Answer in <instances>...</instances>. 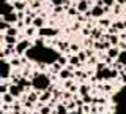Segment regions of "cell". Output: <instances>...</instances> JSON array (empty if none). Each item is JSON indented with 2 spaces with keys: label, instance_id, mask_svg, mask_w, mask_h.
Returning <instances> with one entry per match:
<instances>
[{
  "label": "cell",
  "instance_id": "cell-1",
  "mask_svg": "<svg viewBox=\"0 0 126 114\" xmlns=\"http://www.w3.org/2000/svg\"><path fill=\"white\" fill-rule=\"evenodd\" d=\"M32 86H33V89L38 90V92L47 90L50 87V78L44 73H35L33 78H32Z\"/></svg>",
  "mask_w": 126,
  "mask_h": 114
},
{
  "label": "cell",
  "instance_id": "cell-2",
  "mask_svg": "<svg viewBox=\"0 0 126 114\" xmlns=\"http://www.w3.org/2000/svg\"><path fill=\"white\" fill-rule=\"evenodd\" d=\"M118 76V71L115 68L110 70V68H102V70H96V79H113V78Z\"/></svg>",
  "mask_w": 126,
  "mask_h": 114
},
{
  "label": "cell",
  "instance_id": "cell-3",
  "mask_svg": "<svg viewBox=\"0 0 126 114\" xmlns=\"http://www.w3.org/2000/svg\"><path fill=\"white\" fill-rule=\"evenodd\" d=\"M32 46H33V45H32V41H30V40H27V38H25V40H21V41L17 43V45H16V54L22 56V54H25L27 51L32 48Z\"/></svg>",
  "mask_w": 126,
  "mask_h": 114
},
{
  "label": "cell",
  "instance_id": "cell-4",
  "mask_svg": "<svg viewBox=\"0 0 126 114\" xmlns=\"http://www.w3.org/2000/svg\"><path fill=\"white\" fill-rule=\"evenodd\" d=\"M11 65L6 59H2V79H8L11 74Z\"/></svg>",
  "mask_w": 126,
  "mask_h": 114
},
{
  "label": "cell",
  "instance_id": "cell-5",
  "mask_svg": "<svg viewBox=\"0 0 126 114\" xmlns=\"http://www.w3.org/2000/svg\"><path fill=\"white\" fill-rule=\"evenodd\" d=\"M88 6H90V2H88V0H79V2L76 3L77 11H79V13H82V14L87 13V11H90Z\"/></svg>",
  "mask_w": 126,
  "mask_h": 114
},
{
  "label": "cell",
  "instance_id": "cell-6",
  "mask_svg": "<svg viewBox=\"0 0 126 114\" xmlns=\"http://www.w3.org/2000/svg\"><path fill=\"white\" fill-rule=\"evenodd\" d=\"M39 37H57L58 35V30L57 29H46V27H43V29H39Z\"/></svg>",
  "mask_w": 126,
  "mask_h": 114
},
{
  "label": "cell",
  "instance_id": "cell-7",
  "mask_svg": "<svg viewBox=\"0 0 126 114\" xmlns=\"http://www.w3.org/2000/svg\"><path fill=\"white\" fill-rule=\"evenodd\" d=\"M73 68H74L73 65H69V67H66V68H63L62 71L58 73V76H60L62 79H71V76H73Z\"/></svg>",
  "mask_w": 126,
  "mask_h": 114
},
{
  "label": "cell",
  "instance_id": "cell-8",
  "mask_svg": "<svg viewBox=\"0 0 126 114\" xmlns=\"http://www.w3.org/2000/svg\"><path fill=\"white\" fill-rule=\"evenodd\" d=\"M2 18H3V21L10 22L11 25L16 24V22L19 21V16H17V13H16V11H13V13H8V14H5V16H2Z\"/></svg>",
  "mask_w": 126,
  "mask_h": 114
},
{
  "label": "cell",
  "instance_id": "cell-9",
  "mask_svg": "<svg viewBox=\"0 0 126 114\" xmlns=\"http://www.w3.org/2000/svg\"><path fill=\"white\" fill-rule=\"evenodd\" d=\"M50 100H52V93H50L49 89L39 92V101H41V103H49Z\"/></svg>",
  "mask_w": 126,
  "mask_h": 114
},
{
  "label": "cell",
  "instance_id": "cell-10",
  "mask_svg": "<svg viewBox=\"0 0 126 114\" xmlns=\"http://www.w3.org/2000/svg\"><path fill=\"white\" fill-rule=\"evenodd\" d=\"M14 10V3H10V2H3V5H2V16H5V14L8 13H13Z\"/></svg>",
  "mask_w": 126,
  "mask_h": 114
},
{
  "label": "cell",
  "instance_id": "cell-11",
  "mask_svg": "<svg viewBox=\"0 0 126 114\" xmlns=\"http://www.w3.org/2000/svg\"><path fill=\"white\" fill-rule=\"evenodd\" d=\"M104 13L106 11H104V8H102L101 5H96V6H93V8L90 10V14H92L93 18H101Z\"/></svg>",
  "mask_w": 126,
  "mask_h": 114
},
{
  "label": "cell",
  "instance_id": "cell-12",
  "mask_svg": "<svg viewBox=\"0 0 126 114\" xmlns=\"http://www.w3.org/2000/svg\"><path fill=\"white\" fill-rule=\"evenodd\" d=\"M3 41H5V46H16L17 45V37H13V35H6L3 37Z\"/></svg>",
  "mask_w": 126,
  "mask_h": 114
},
{
  "label": "cell",
  "instance_id": "cell-13",
  "mask_svg": "<svg viewBox=\"0 0 126 114\" xmlns=\"http://www.w3.org/2000/svg\"><path fill=\"white\" fill-rule=\"evenodd\" d=\"M106 52H107V56L110 57V59H113V60H115V59H118V56H120V52L121 51L117 48V46H110V48L106 51Z\"/></svg>",
  "mask_w": 126,
  "mask_h": 114
},
{
  "label": "cell",
  "instance_id": "cell-14",
  "mask_svg": "<svg viewBox=\"0 0 126 114\" xmlns=\"http://www.w3.org/2000/svg\"><path fill=\"white\" fill-rule=\"evenodd\" d=\"M10 93H13L16 98H19V97H21L22 93H24V90H22V89H21V87H19V86L14 82V84H11V86H10Z\"/></svg>",
  "mask_w": 126,
  "mask_h": 114
},
{
  "label": "cell",
  "instance_id": "cell-15",
  "mask_svg": "<svg viewBox=\"0 0 126 114\" xmlns=\"http://www.w3.org/2000/svg\"><path fill=\"white\" fill-rule=\"evenodd\" d=\"M14 95L13 93H10V92H6V93H2V103H8V105H13L14 103Z\"/></svg>",
  "mask_w": 126,
  "mask_h": 114
},
{
  "label": "cell",
  "instance_id": "cell-16",
  "mask_svg": "<svg viewBox=\"0 0 126 114\" xmlns=\"http://www.w3.org/2000/svg\"><path fill=\"white\" fill-rule=\"evenodd\" d=\"M25 6H27L25 0H14V10L16 11H24Z\"/></svg>",
  "mask_w": 126,
  "mask_h": 114
},
{
  "label": "cell",
  "instance_id": "cell-17",
  "mask_svg": "<svg viewBox=\"0 0 126 114\" xmlns=\"http://www.w3.org/2000/svg\"><path fill=\"white\" fill-rule=\"evenodd\" d=\"M27 100L32 101V103H36V101H39V93L38 92H29L27 93Z\"/></svg>",
  "mask_w": 126,
  "mask_h": 114
},
{
  "label": "cell",
  "instance_id": "cell-18",
  "mask_svg": "<svg viewBox=\"0 0 126 114\" xmlns=\"http://www.w3.org/2000/svg\"><path fill=\"white\" fill-rule=\"evenodd\" d=\"M90 37L94 38V40H102V30H101V29H92Z\"/></svg>",
  "mask_w": 126,
  "mask_h": 114
},
{
  "label": "cell",
  "instance_id": "cell-19",
  "mask_svg": "<svg viewBox=\"0 0 126 114\" xmlns=\"http://www.w3.org/2000/svg\"><path fill=\"white\" fill-rule=\"evenodd\" d=\"M33 25L36 27V29H43V27H44V19H43L41 16H35V19H33Z\"/></svg>",
  "mask_w": 126,
  "mask_h": 114
},
{
  "label": "cell",
  "instance_id": "cell-20",
  "mask_svg": "<svg viewBox=\"0 0 126 114\" xmlns=\"http://www.w3.org/2000/svg\"><path fill=\"white\" fill-rule=\"evenodd\" d=\"M63 70V65L58 64V62H54V64H50V71L52 73H60Z\"/></svg>",
  "mask_w": 126,
  "mask_h": 114
},
{
  "label": "cell",
  "instance_id": "cell-21",
  "mask_svg": "<svg viewBox=\"0 0 126 114\" xmlns=\"http://www.w3.org/2000/svg\"><path fill=\"white\" fill-rule=\"evenodd\" d=\"M68 60H69V64L73 65V67H79V65L82 64L80 59H79V56H69V57H68Z\"/></svg>",
  "mask_w": 126,
  "mask_h": 114
},
{
  "label": "cell",
  "instance_id": "cell-22",
  "mask_svg": "<svg viewBox=\"0 0 126 114\" xmlns=\"http://www.w3.org/2000/svg\"><path fill=\"white\" fill-rule=\"evenodd\" d=\"M109 41H110V45H112V46H117V45H120V37H118V33H113V35H110V37H109Z\"/></svg>",
  "mask_w": 126,
  "mask_h": 114
},
{
  "label": "cell",
  "instance_id": "cell-23",
  "mask_svg": "<svg viewBox=\"0 0 126 114\" xmlns=\"http://www.w3.org/2000/svg\"><path fill=\"white\" fill-rule=\"evenodd\" d=\"M38 109H39V113H41V114H50V113H52V109H50V105H49V106H47V105H41Z\"/></svg>",
  "mask_w": 126,
  "mask_h": 114
},
{
  "label": "cell",
  "instance_id": "cell-24",
  "mask_svg": "<svg viewBox=\"0 0 126 114\" xmlns=\"http://www.w3.org/2000/svg\"><path fill=\"white\" fill-rule=\"evenodd\" d=\"M117 60H118V62H121V64L126 67V49H123V51L120 52V56H118Z\"/></svg>",
  "mask_w": 126,
  "mask_h": 114
},
{
  "label": "cell",
  "instance_id": "cell-25",
  "mask_svg": "<svg viewBox=\"0 0 126 114\" xmlns=\"http://www.w3.org/2000/svg\"><path fill=\"white\" fill-rule=\"evenodd\" d=\"M25 32H27V37H33L35 32H36V27H35V25H29L25 29Z\"/></svg>",
  "mask_w": 126,
  "mask_h": 114
},
{
  "label": "cell",
  "instance_id": "cell-26",
  "mask_svg": "<svg viewBox=\"0 0 126 114\" xmlns=\"http://www.w3.org/2000/svg\"><path fill=\"white\" fill-rule=\"evenodd\" d=\"M10 27H11L10 22H6V21H3V19H2V22H0V30H2V32H6Z\"/></svg>",
  "mask_w": 126,
  "mask_h": 114
},
{
  "label": "cell",
  "instance_id": "cell-27",
  "mask_svg": "<svg viewBox=\"0 0 126 114\" xmlns=\"http://www.w3.org/2000/svg\"><path fill=\"white\" fill-rule=\"evenodd\" d=\"M82 100H84V103H85V105H88V103H93L94 98H93L92 95H88V93H85V95H82Z\"/></svg>",
  "mask_w": 126,
  "mask_h": 114
},
{
  "label": "cell",
  "instance_id": "cell-28",
  "mask_svg": "<svg viewBox=\"0 0 126 114\" xmlns=\"http://www.w3.org/2000/svg\"><path fill=\"white\" fill-rule=\"evenodd\" d=\"M22 59H19V57H14V59H11L10 60V64L13 65V67H21V64H22Z\"/></svg>",
  "mask_w": 126,
  "mask_h": 114
},
{
  "label": "cell",
  "instance_id": "cell-29",
  "mask_svg": "<svg viewBox=\"0 0 126 114\" xmlns=\"http://www.w3.org/2000/svg\"><path fill=\"white\" fill-rule=\"evenodd\" d=\"M6 35H13V37H17V33H19V30L17 29H16V27H13V25H11L10 27V29H8L6 30V32H5Z\"/></svg>",
  "mask_w": 126,
  "mask_h": 114
},
{
  "label": "cell",
  "instance_id": "cell-30",
  "mask_svg": "<svg viewBox=\"0 0 126 114\" xmlns=\"http://www.w3.org/2000/svg\"><path fill=\"white\" fill-rule=\"evenodd\" d=\"M57 45H58V49H60V51L69 49V43H66V41H60V43H57Z\"/></svg>",
  "mask_w": 126,
  "mask_h": 114
},
{
  "label": "cell",
  "instance_id": "cell-31",
  "mask_svg": "<svg viewBox=\"0 0 126 114\" xmlns=\"http://www.w3.org/2000/svg\"><path fill=\"white\" fill-rule=\"evenodd\" d=\"M77 13H79V11H77V8H76V5H74V6H69V8H68V14H69V16H77Z\"/></svg>",
  "mask_w": 126,
  "mask_h": 114
},
{
  "label": "cell",
  "instance_id": "cell-32",
  "mask_svg": "<svg viewBox=\"0 0 126 114\" xmlns=\"http://www.w3.org/2000/svg\"><path fill=\"white\" fill-rule=\"evenodd\" d=\"M57 62H58V64H62V65H66L69 60H68V57H63V56H60V57L57 59Z\"/></svg>",
  "mask_w": 126,
  "mask_h": 114
},
{
  "label": "cell",
  "instance_id": "cell-33",
  "mask_svg": "<svg viewBox=\"0 0 126 114\" xmlns=\"http://www.w3.org/2000/svg\"><path fill=\"white\" fill-rule=\"evenodd\" d=\"M113 25H115L118 30H125V24H123V22H121V21H117V22H115V24H113Z\"/></svg>",
  "mask_w": 126,
  "mask_h": 114
},
{
  "label": "cell",
  "instance_id": "cell-34",
  "mask_svg": "<svg viewBox=\"0 0 126 114\" xmlns=\"http://www.w3.org/2000/svg\"><path fill=\"white\" fill-rule=\"evenodd\" d=\"M77 56H79V59H80V62H85L87 60V52H77Z\"/></svg>",
  "mask_w": 126,
  "mask_h": 114
},
{
  "label": "cell",
  "instance_id": "cell-35",
  "mask_svg": "<svg viewBox=\"0 0 126 114\" xmlns=\"http://www.w3.org/2000/svg\"><path fill=\"white\" fill-rule=\"evenodd\" d=\"M88 90H90V87H88V86H80V93H82V95L88 93Z\"/></svg>",
  "mask_w": 126,
  "mask_h": 114
},
{
  "label": "cell",
  "instance_id": "cell-36",
  "mask_svg": "<svg viewBox=\"0 0 126 114\" xmlns=\"http://www.w3.org/2000/svg\"><path fill=\"white\" fill-rule=\"evenodd\" d=\"M99 25L101 27H109L110 25V21H107V19H104V21H102V19H101V21H99Z\"/></svg>",
  "mask_w": 126,
  "mask_h": 114
},
{
  "label": "cell",
  "instance_id": "cell-37",
  "mask_svg": "<svg viewBox=\"0 0 126 114\" xmlns=\"http://www.w3.org/2000/svg\"><path fill=\"white\" fill-rule=\"evenodd\" d=\"M69 51H71V52H80L77 45H71V46H69Z\"/></svg>",
  "mask_w": 126,
  "mask_h": 114
},
{
  "label": "cell",
  "instance_id": "cell-38",
  "mask_svg": "<svg viewBox=\"0 0 126 114\" xmlns=\"http://www.w3.org/2000/svg\"><path fill=\"white\" fill-rule=\"evenodd\" d=\"M113 2H115V0H102V3H104L106 6H112Z\"/></svg>",
  "mask_w": 126,
  "mask_h": 114
},
{
  "label": "cell",
  "instance_id": "cell-39",
  "mask_svg": "<svg viewBox=\"0 0 126 114\" xmlns=\"http://www.w3.org/2000/svg\"><path fill=\"white\" fill-rule=\"evenodd\" d=\"M69 114H82V108L80 109H73V111H69Z\"/></svg>",
  "mask_w": 126,
  "mask_h": 114
},
{
  "label": "cell",
  "instance_id": "cell-40",
  "mask_svg": "<svg viewBox=\"0 0 126 114\" xmlns=\"http://www.w3.org/2000/svg\"><path fill=\"white\" fill-rule=\"evenodd\" d=\"M85 16H87V14H85ZM85 16H82V13H80V14H79V18H77V21H80V22H85V21H87V19H85Z\"/></svg>",
  "mask_w": 126,
  "mask_h": 114
},
{
  "label": "cell",
  "instance_id": "cell-41",
  "mask_svg": "<svg viewBox=\"0 0 126 114\" xmlns=\"http://www.w3.org/2000/svg\"><path fill=\"white\" fill-rule=\"evenodd\" d=\"M121 81L126 84V71H123V76H121Z\"/></svg>",
  "mask_w": 126,
  "mask_h": 114
},
{
  "label": "cell",
  "instance_id": "cell-42",
  "mask_svg": "<svg viewBox=\"0 0 126 114\" xmlns=\"http://www.w3.org/2000/svg\"><path fill=\"white\" fill-rule=\"evenodd\" d=\"M123 24H125V29H126V21H123Z\"/></svg>",
  "mask_w": 126,
  "mask_h": 114
},
{
  "label": "cell",
  "instance_id": "cell-43",
  "mask_svg": "<svg viewBox=\"0 0 126 114\" xmlns=\"http://www.w3.org/2000/svg\"><path fill=\"white\" fill-rule=\"evenodd\" d=\"M3 2H10V0H3Z\"/></svg>",
  "mask_w": 126,
  "mask_h": 114
},
{
  "label": "cell",
  "instance_id": "cell-44",
  "mask_svg": "<svg viewBox=\"0 0 126 114\" xmlns=\"http://www.w3.org/2000/svg\"><path fill=\"white\" fill-rule=\"evenodd\" d=\"M3 114H10V113H3Z\"/></svg>",
  "mask_w": 126,
  "mask_h": 114
},
{
  "label": "cell",
  "instance_id": "cell-45",
  "mask_svg": "<svg viewBox=\"0 0 126 114\" xmlns=\"http://www.w3.org/2000/svg\"><path fill=\"white\" fill-rule=\"evenodd\" d=\"M125 5H126V0H125Z\"/></svg>",
  "mask_w": 126,
  "mask_h": 114
},
{
  "label": "cell",
  "instance_id": "cell-46",
  "mask_svg": "<svg viewBox=\"0 0 126 114\" xmlns=\"http://www.w3.org/2000/svg\"><path fill=\"white\" fill-rule=\"evenodd\" d=\"M125 49H126V48H125Z\"/></svg>",
  "mask_w": 126,
  "mask_h": 114
}]
</instances>
